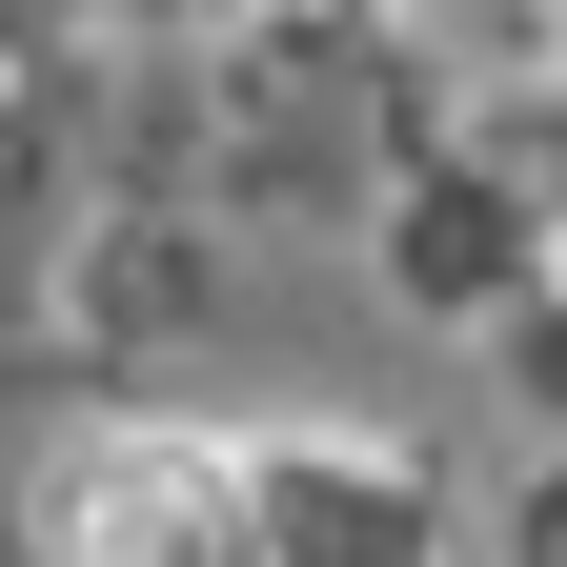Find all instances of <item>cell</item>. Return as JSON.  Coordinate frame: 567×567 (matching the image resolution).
I'll return each mask as SVG.
<instances>
[{"instance_id":"1","label":"cell","mask_w":567,"mask_h":567,"mask_svg":"<svg viewBox=\"0 0 567 567\" xmlns=\"http://www.w3.org/2000/svg\"><path fill=\"white\" fill-rule=\"evenodd\" d=\"M61 567H264V486L224 446H102L82 486H61Z\"/></svg>"}]
</instances>
